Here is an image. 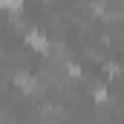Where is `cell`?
Wrapping results in <instances>:
<instances>
[{
  "label": "cell",
  "instance_id": "6da1fadb",
  "mask_svg": "<svg viewBox=\"0 0 124 124\" xmlns=\"http://www.w3.org/2000/svg\"><path fill=\"white\" fill-rule=\"evenodd\" d=\"M26 40H29V43L35 46V49H40V52L46 49V38H43L40 32H29V35H26Z\"/></svg>",
  "mask_w": 124,
  "mask_h": 124
},
{
  "label": "cell",
  "instance_id": "7a4b0ae2",
  "mask_svg": "<svg viewBox=\"0 0 124 124\" xmlns=\"http://www.w3.org/2000/svg\"><path fill=\"white\" fill-rule=\"evenodd\" d=\"M17 84H20V87H23V90H35V87H38V84H35V78H29V75H26V72H20V75H17Z\"/></svg>",
  "mask_w": 124,
  "mask_h": 124
}]
</instances>
